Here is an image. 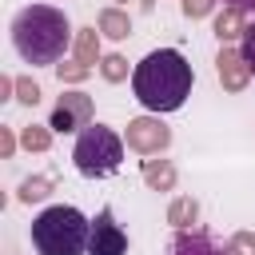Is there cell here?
Listing matches in <instances>:
<instances>
[{"label": "cell", "instance_id": "18", "mask_svg": "<svg viewBox=\"0 0 255 255\" xmlns=\"http://www.w3.org/2000/svg\"><path fill=\"white\" fill-rule=\"evenodd\" d=\"M56 76H60V84H80V80L92 76V68L80 64V60H64V64H56Z\"/></svg>", "mask_w": 255, "mask_h": 255}, {"label": "cell", "instance_id": "20", "mask_svg": "<svg viewBox=\"0 0 255 255\" xmlns=\"http://www.w3.org/2000/svg\"><path fill=\"white\" fill-rule=\"evenodd\" d=\"M16 100L28 104V108H36V104H40V84H32V80H16Z\"/></svg>", "mask_w": 255, "mask_h": 255}, {"label": "cell", "instance_id": "14", "mask_svg": "<svg viewBox=\"0 0 255 255\" xmlns=\"http://www.w3.org/2000/svg\"><path fill=\"white\" fill-rule=\"evenodd\" d=\"M76 60L80 64H100V32L96 28H80V36H76Z\"/></svg>", "mask_w": 255, "mask_h": 255}, {"label": "cell", "instance_id": "11", "mask_svg": "<svg viewBox=\"0 0 255 255\" xmlns=\"http://www.w3.org/2000/svg\"><path fill=\"white\" fill-rule=\"evenodd\" d=\"M247 32V20H243V8H223L219 16H215V36L227 44V40H235V36H243Z\"/></svg>", "mask_w": 255, "mask_h": 255}, {"label": "cell", "instance_id": "3", "mask_svg": "<svg viewBox=\"0 0 255 255\" xmlns=\"http://www.w3.org/2000/svg\"><path fill=\"white\" fill-rule=\"evenodd\" d=\"M88 235L92 219L68 203H56L32 219V247L40 255H88Z\"/></svg>", "mask_w": 255, "mask_h": 255}, {"label": "cell", "instance_id": "8", "mask_svg": "<svg viewBox=\"0 0 255 255\" xmlns=\"http://www.w3.org/2000/svg\"><path fill=\"white\" fill-rule=\"evenodd\" d=\"M215 72H219V84H223L227 92H243L247 80H251V68H247V60H243L239 48H223V52L215 56Z\"/></svg>", "mask_w": 255, "mask_h": 255}, {"label": "cell", "instance_id": "19", "mask_svg": "<svg viewBox=\"0 0 255 255\" xmlns=\"http://www.w3.org/2000/svg\"><path fill=\"white\" fill-rule=\"evenodd\" d=\"M227 255H255V231H235L227 239Z\"/></svg>", "mask_w": 255, "mask_h": 255}, {"label": "cell", "instance_id": "4", "mask_svg": "<svg viewBox=\"0 0 255 255\" xmlns=\"http://www.w3.org/2000/svg\"><path fill=\"white\" fill-rule=\"evenodd\" d=\"M72 159H76V171L88 175V179H108L120 171L124 163V139L104 128V124H88L72 147Z\"/></svg>", "mask_w": 255, "mask_h": 255}, {"label": "cell", "instance_id": "13", "mask_svg": "<svg viewBox=\"0 0 255 255\" xmlns=\"http://www.w3.org/2000/svg\"><path fill=\"white\" fill-rule=\"evenodd\" d=\"M199 219V203L191 199V195H179L171 207H167V223L175 227V231H183V227H191Z\"/></svg>", "mask_w": 255, "mask_h": 255}, {"label": "cell", "instance_id": "1", "mask_svg": "<svg viewBox=\"0 0 255 255\" xmlns=\"http://www.w3.org/2000/svg\"><path fill=\"white\" fill-rule=\"evenodd\" d=\"M191 64L183 60V52L175 48H159V52H147L135 72H131V92L135 100L147 108V112H175L183 108V100L191 96Z\"/></svg>", "mask_w": 255, "mask_h": 255}, {"label": "cell", "instance_id": "12", "mask_svg": "<svg viewBox=\"0 0 255 255\" xmlns=\"http://www.w3.org/2000/svg\"><path fill=\"white\" fill-rule=\"evenodd\" d=\"M100 32H104L108 40H128V32H131L128 12H120V8H104V12H100Z\"/></svg>", "mask_w": 255, "mask_h": 255}, {"label": "cell", "instance_id": "15", "mask_svg": "<svg viewBox=\"0 0 255 255\" xmlns=\"http://www.w3.org/2000/svg\"><path fill=\"white\" fill-rule=\"evenodd\" d=\"M20 143H24L28 151H48V147H52V128H40V124H28V128L20 131Z\"/></svg>", "mask_w": 255, "mask_h": 255}, {"label": "cell", "instance_id": "2", "mask_svg": "<svg viewBox=\"0 0 255 255\" xmlns=\"http://www.w3.org/2000/svg\"><path fill=\"white\" fill-rule=\"evenodd\" d=\"M12 44H16L24 64H32V68L52 64L56 68L64 60L68 44H72V24L52 4H28L12 20Z\"/></svg>", "mask_w": 255, "mask_h": 255}, {"label": "cell", "instance_id": "25", "mask_svg": "<svg viewBox=\"0 0 255 255\" xmlns=\"http://www.w3.org/2000/svg\"><path fill=\"white\" fill-rule=\"evenodd\" d=\"M227 8H243L247 12V8H255V0H227Z\"/></svg>", "mask_w": 255, "mask_h": 255}, {"label": "cell", "instance_id": "5", "mask_svg": "<svg viewBox=\"0 0 255 255\" xmlns=\"http://www.w3.org/2000/svg\"><path fill=\"white\" fill-rule=\"evenodd\" d=\"M124 139H128V147L139 151V155H159V151L171 143V131H167V124H159V116H139V120L128 124Z\"/></svg>", "mask_w": 255, "mask_h": 255}, {"label": "cell", "instance_id": "7", "mask_svg": "<svg viewBox=\"0 0 255 255\" xmlns=\"http://www.w3.org/2000/svg\"><path fill=\"white\" fill-rule=\"evenodd\" d=\"M128 251V235L124 227L116 223L112 207H104L96 219H92V235H88V255H124Z\"/></svg>", "mask_w": 255, "mask_h": 255}, {"label": "cell", "instance_id": "9", "mask_svg": "<svg viewBox=\"0 0 255 255\" xmlns=\"http://www.w3.org/2000/svg\"><path fill=\"white\" fill-rule=\"evenodd\" d=\"M167 255H227V251H223L207 231H199V227H183V231L171 239Z\"/></svg>", "mask_w": 255, "mask_h": 255}, {"label": "cell", "instance_id": "23", "mask_svg": "<svg viewBox=\"0 0 255 255\" xmlns=\"http://www.w3.org/2000/svg\"><path fill=\"white\" fill-rule=\"evenodd\" d=\"M12 151H16V139H12V131H8V128H0V155L8 159Z\"/></svg>", "mask_w": 255, "mask_h": 255}, {"label": "cell", "instance_id": "24", "mask_svg": "<svg viewBox=\"0 0 255 255\" xmlns=\"http://www.w3.org/2000/svg\"><path fill=\"white\" fill-rule=\"evenodd\" d=\"M16 92V80H8V76H0V100H8Z\"/></svg>", "mask_w": 255, "mask_h": 255}, {"label": "cell", "instance_id": "22", "mask_svg": "<svg viewBox=\"0 0 255 255\" xmlns=\"http://www.w3.org/2000/svg\"><path fill=\"white\" fill-rule=\"evenodd\" d=\"M211 4H215V0H183V16H187V20H199V16L211 12Z\"/></svg>", "mask_w": 255, "mask_h": 255}, {"label": "cell", "instance_id": "21", "mask_svg": "<svg viewBox=\"0 0 255 255\" xmlns=\"http://www.w3.org/2000/svg\"><path fill=\"white\" fill-rule=\"evenodd\" d=\"M243 60H247V68H251V76H255V24H247V32H243Z\"/></svg>", "mask_w": 255, "mask_h": 255}, {"label": "cell", "instance_id": "6", "mask_svg": "<svg viewBox=\"0 0 255 255\" xmlns=\"http://www.w3.org/2000/svg\"><path fill=\"white\" fill-rule=\"evenodd\" d=\"M88 124H92V96H84V92H64L48 120L52 131H84Z\"/></svg>", "mask_w": 255, "mask_h": 255}, {"label": "cell", "instance_id": "17", "mask_svg": "<svg viewBox=\"0 0 255 255\" xmlns=\"http://www.w3.org/2000/svg\"><path fill=\"white\" fill-rule=\"evenodd\" d=\"M100 72H104V80L120 84V80H128V60H124L120 52H112V56H104V60H100Z\"/></svg>", "mask_w": 255, "mask_h": 255}, {"label": "cell", "instance_id": "26", "mask_svg": "<svg viewBox=\"0 0 255 255\" xmlns=\"http://www.w3.org/2000/svg\"><path fill=\"white\" fill-rule=\"evenodd\" d=\"M116 4H128V0H116Z\"/></svg>", "mask_w": 255, "mask_h": 255}, {"label": "cell", "instance_id": "16", "mask_svg": "<svg viewBox=\"0 0 255 255\" xmlns=\"http://www.w3.org/2000/svg\"><path fill=\"white\" fill-rule=\"evenodd\" d=\"M48 191H52V179H48V175H32V179H24V183H20V199H24V203L44 199Z\"/></svg>", "mask_w": 255, "mask_h": 255}, {"label": "cell", "instance_id": "10", "mask_svg": "<svg viewBox=\"0 0 255 255\" xmlns=\"http://www.w3.org/2000/svg\"><path fill=\"white\" fill-rule=\"evenodd\" d=\"M143 183L155 191H171L175 187V167L171 159H143Z\"/></svg>", "mask_w": 255, "mask_h": 255}]
</instances>
